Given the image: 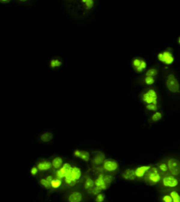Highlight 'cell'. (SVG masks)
Returning <instances> with one entry per match:
<instances>
[{
	"label": "cell",
	"mask_w": 180,
	"mask_h": 202,
	"mask_svg": "<svg viewBox=\"0 0 180 202\" xmlns=\"http://www.w3.org/2000/svg\"><path fill=\"white\" fill-rule=\"evenodd\" d=\"M63 9L73 20L84 21L92 16L98 6L97 0L62 1Z\"/></svg>",
	"instance_id": "obj_1"
},
{
	"label": "cell",
	"mask_w": 180,
	"mask_h": 202,
	"mask_svg": "<svg viewBox=\"0 0 180 202\" xmlns=\"http://www.w3.org/2000/svg\"><path fill=\"white\" fill-rule=\"evenodd\" d=\"M142 101L147 104H154L158 105L159 95L156 90L154 88H148L144 89L140 94Z\"/></svg>",
	"instance_id": "obj_2"
},
{
	"label": "cell",
	"mask_w": 180,
	"mask_h": 202,
	"mask_svg": "<svg viewBox=\"0 0 180 202\" xmlns=\"http://www.w3.org/2000/svg\"><path fill=\"white\" fill-rule=\"evenodd\" d=\"M157 59L165 65H169L173 64L175 61V57L172 48H167L166 50L159 52L157 55Z\"/></svg>",
	"instance_id": "obj_3"
},
{
	"label": "cell",
	"mask_w": 180,
	"mask_h": 202,
	"mask_svg": "<svg viewBox=\"0 0 180 202\" xmlns=\"http://www.w3.org/2000/svg\"><path fill=\"white\" fill-rule=\"evenodd\" d=\"M131 67L135 72L139 74L145 71L147 64L143 57H134L131 60Z\"/></svg>",
	"instance_id": "obj_4"
},
{
	"label": "cell",
	"mask_w": 180,
	"mask_h": 202,
	"mask_svg": "<svg viewBox=\"0 0 180 202\" xmlns=\"http://www.w3.org/2000/svg\"><path fill=\"white\" fill-rule=\"evenodd\" d=\"M166 85L170 92L173 93H180V83L173 74L171 73L167 76Z\"/></svg>",
	"instance_id": "obj_5"
},
{
	"label": "cell",
	"mask_w": 180,
	"mask_h": 202,
	"mask_svg": "<svg viewBox=\"0 0 180 202\" xmlns=\"http://www.w3.org/2000/svg\"><path fill=\"white\" fill-rule=\"evenodd\" d=\"M158 167H152L145 175V179L152 184H156L161 180V176L160 174Z\"/></svg>",
	"instance_id": "obj_6"
},
{
	"label": "cell",
	"mask_w": 180,
	"mask_h": 202,
	"mask_svg": "<svg viewBox=\"0 0 180 202\" xmlns=\"http://www.w3.org/2000/svg\"><path fill=\"white\" fill-rule=\"evenodd\" d=\"M64 64L63 59L60 56H54L50 58L48 62V68L52 71H58L60 70Z\"/></svg>",
	"instance_id": "obj_7"
},
{
	"label": "cell",
	"mask_w": 180,
	"mask_h": 202,
	"mask_svg": "<svg viewBox=\"0 0 180 202\" xmlns=\"http://www.w3.org/2000/svg\"><path fill=\"white\" fill-rule=\"evenodd\" d=\"M168 170L172 176H177L180 174V162L175 158H170L167 162Z\"/></svg>",
	"instance_id": "obj_8"
},
{
	"label": "cell",
	"mask_w": 180,
	"mask_h": 202,
	"mask_svg": "<svg viewBox=\"0 0 180 202\" xmlns=\"http://www.w3.org/2000/svg\"><path fill=\"white\" fill-rule=\"evenodd\" d=\"M162 183L166 187L174 188L177 186L179 182L178 180L174 176H166L163 178Z\"/></svg>",
	"instance_id": "obj_9"
},
{
	"label": "cell",
	"mask_w": 180,
	"mask_h": 202,
	"mask_svg": "<svg viewBox=\"0 0 180 202\" xmlns=\"http://www.w3.org/2000/svg\"><path fill=\"white\" fill-rule=\"evenodd\" d=\"M103 168L106 171L112 172L117 170L118 168V164L115 161L110 160H105L103 164Z\"/></svg>",
	"instance_id": "obj_10"
},
{
	"label": "cell",
	"mask_w": 180,
	"mask_h": 202,
	"mask_svg": "<svg viewBox=\"0 0 180 202\" xmlns=\"http://www.w3.org/2000/svg\"><path fill=\"white\" fill-rule=\"evenodd\" d=\"M151 165H143L139 166L135 169V176L138 178H142L145 176L146 174L151 169Z\"/></svg>",
	"instance_id": "obj_11"
},
{
	"label": "cell",
	"mask_w": 180,
	"mask_h": 202,
	"mask_svg": "<svg viewBox=\"0 0 180 202\" xmlns=\"http://www.w3.org/2000/svg\"><path fill=\"white\" fill-rule=\"evenodd\" d=\"M156 80V77L142 76V77L139 78V80L138 79L136 80L138 81L139 80V83L142 85L146 86H151L155 83Z\"/></svg>",
	"instance_id": "obj_12"
},
{
	"label": "cell",
	"mask_w": 180,
	"mask_h": 202,
	"mask_svg": "<svg viewBox=\"0 0 180 202\" xmlns=\"http://www.w3.org/2000/svg\"><path fill=\"white\" fill-rule=\"evenodd\" d=\"M36 1L35 0H16L14 4L18 6L30 8L36 4Z\"/></svg>",
	"instance_id": "obj_13"
},
{
	"label": "cell",
	"mask_w": 180,
	"mask_h": 202,
	"mask_svg": "<svg viewBox=\"0 0 180 202\" xmlns=\"http://www.w3.org/2000/svg\"><path fill=\"white\" fill-rule=\"evenodd\" d=\"M104 176L103 174H101L98 176V178L95 180L94 181V184L96 186L99 187H100L102 190H106L108 187V185L105 183L104 181L103 178Z\"/></svg>",
	"instance_id": "obj_14"
},
{
	"label": "cell",
	"mask_w": 180,
	"mask_h": 202,
	"mask_svg": "<svg viewBox=\"0 0 180 202\" xmlns=\"http://www.w3.org/2000/svg\"><path fill=\"white\" fill-rule=\"evenodd\" d=\"M122 176L124 179L127 180H134L136 178L135 170L131 169H126L124 173L122 174Z\"/></svg>",
	"instance_id": "obj_15"
},
{
	"label": "cell",
	"mask_w": 180,
	"mask_h": 202,
	"mask_svg": "<svg viewBox=\"0 0 180 202\" xmlns=\"http://www.w3.org/2000/svg\"><path fill=\"white\" fill-rule=\"evenodd\" d=\"M82 195L79 192H74L69 197L68 200L69 202H80L82 200Z\"/></svg>",
	"instance_id": "obj_16"
},
{
	"label": "cell",
	"mask_w": 180,
	"mask_h": 202,
	"mask_svg": "<svg viewBox=\"0 0 180 202\" xmlns=\"http://www.w3.org/2000/svg\"><path fill=\"white\" fill-rule=\"evenodd\" d=\"M158 73H159L158 68L156 67H152L150 68L149 69H148L144 73L143 76L156 77L157 76Z\"/></svg>",
	"instance_id": "obj_17"
},
{
	"label": "cell",
	"mask_w": 180,
	"mask_h": 202,
	"mask_svg": "<svg viewBox=\"0 0 180 202\" xmlns=\"http://www.w3.org/2000/svg\"><path fill=\"white\" fill-rule=\"evenodd\" d=\"M52 166V163H51L50 162L43 161L41 162H39L37 165V167L39 170L45 171V170H49L51 167Z\"/></svg>",
	"instance_id": "obj_18"
},
{
	"label": "cell",
	"mask_w": 180,
	"mask_h": 202,
	"mask_svg": "<svg viewBox=\"0 0 180 202\" xmlns=\"http://www.w3.org/2000/svg\"><path fill=\"white\" fill-rule=\"evenodd\" d=\"M105 161V155L102 153H99L94 157L93 162L96 165H100Z\"/></svg>",
	"instance_id": "obj_19"
},
{
	"label": "cell",
	"mask_w": 180,
	"mask_h": 202,
	"mask_svg": "<svg viewBox=\"0 0 180 202\" xmlns=\"http://www.w3.org/2000/svg\"><path fill=\"white\" fill-rule=\"evenodd\" d=\"M71 174H72V176L73 177L74 179L76 181H77V180H78L81 176V172L78 167L75 166L72 167Z\"/></svg>",
	"instance_id": "obj_20"
},
{
	"label": "cell",
	"mask_w": 180,
	"mask_h": 202,
	"mask_svg": "<svg viewBox=\"0 0 180 202\" xmlns=\"http://www.w3.org/2000/svg\"><path fill=\"white\" fill-rule=\"evenodd\" d=\"M62 163H63V160L62 158L59 157H57L52 161V165L55 169H60L62 165Z\"/></svg>",
	"instance_id": "obj_21"
},
{
	"label": "cell",
	"mask_w": 180,
	"mask_h": 202,
	"mask_svg": "<svg viewBox=\"0 0 180 202\" xmlns=\"http://www.w3.org/2000/svg\"><path fill=\"white\" fill-rule=\"evenodd\" d=\"M60 169L62 172L64 173V174L65 175V176H66L67 174H69L72 171V167L69 164L66 163L63 165L62 167L60 168Z\"/></svg>",
	"instance_id": "obj_22"
},
{
	"label": "cell",
	"mask_w": 180,
	"mask_h": 202,
	"mask_svg": "<svg viewBox=\"0 0 180 202\" xmlns=\"http://www.w3.org/2000/svg\"><path fill=\"white\" fill-rule=\"evenodd\" d=\"M52 138H53V134L49 132H45L41 136V139L43 142H48L51 141Z\"/></svg>",
	"instance_id": "obj_23"
},
{
	"label": "cell",
	"mask_w": 180,
	"mask_h": 202,
	"mask_svg": "<svg viewBox=\"0 0 180 202\" xmlns=\"http://www.w3.org/2000/svg\"><path fill=\"white\" fill-rule=\"evenodd\" d=\"M162 118H163V114L160 111H156L152 114L151 119L153 122H157L162 119Z\"/></svg>",
	"instance_id": "obj_24"
},
{
	"label": "cell",
	"mask_w": 180,
	"mask_h": 202,
	"mask_svg": "<svg viewBox=\"0 0 180 202\" xmlns=\"http://www.w3.org/2000/svg\"><path fill=\"white\" fill-rule=\"evenodd\" d=\"M94 182L90 178H87L85 182V188L87 190H90L93 188L94 185Z\"/></svg>",
	"instance_id": "obj_25"
},
{
	"label": "cell",
	"mask_w": 180,
	"mask_h": 202,
	"mask_svg": "<svg viewBox=\"0 0 180 202\" xmlns=\"http://www.w3.org/2000/svg\"><path fill=\"white\" fill-rule=\"evenodd\" d=\"M62 181L61 179L56 178L53 179L52 182V187L53 188H57L62 185Z\"/></svg>",
	"instance_id": "obj_26"
},
{
	"label": "cell",
	"mask_w": 180,
	"mask_h": 202,
	"mask_svg": "<svg viewBox=\"0 0 180 202\" xmlns=\"http://www.w3.org/2000/svg\"><path fill=\"white\" fill-rule=\"evenodd\" d=\"M170 195L172 197L173 202H180V195L175 191H172L170 193Z\"/></svg>",
	"instance_id": "obj_27"
},
{
	"label": "cell",
	"mask_w": 180,
	"mask_h": 202,
	"mask_svg": "<svg viewBox=\"0 0 180 202\" xmlns=\"http://www.w3.org/2000/svg\"><path fill=\"white\" fill-rule=\"evenodd\" d=\"M145 108L147 110H148V111H150L156 112V111H157V110L159 109V107H158V105H156L154 104H149L146 105Z\"/></svg>",
	"instance_id": "obj_28"
},
{
	"label": "cell",
	"mask_w": 180,
	"mask_h": 202,
	"mask_svg": "<svg viewBox=\"0 0 180 202\" xmlns=\"http://www.w3.org/2000/svg\"><path fill=\"white\" fill-rule=\"evenodd\" d=\"M82 160L87 162L89 160V153L87 151H81L80 157Z\"/></svg>",
	"instance_id": "obj_29"
},
{
	"label": "cell",
	"mask_w": 180,
	"mask_h": 202,
	"mask_svg": "<svg viewBox=\"0 0 180 202\" xmlns=\"http://www.w3.org/2000/svg\"><path fill=\"white\" fill-rule=\"evenodd\" d=\"M158 169L160 171L163 172V173H166L168 170V167L167 164L165 162H162L158 166Z\"/></svg>",
	"instance_id": "obj_30"
},
{
	"label": "cell",
	"mask_w": 180,
	"mask_h": 202,
	"mask_svg": "<svg viewBox=\"0 0 180 202\" xmlns=\"http://www.w3.org/2000/svg\"><path fill=\"white\" fill-rule=\"evenodd\" d=\"M114 177L111 176V175H105L104 176V178H103V179H104V181L105 182V183L109 186L111 182L113 181L114 180Z\"/></svg>",
	"instance_id": "obj_31"
},
{
	"label": "cell",
	"mask_w": 180,
	"mask_h": 202,
	"mask_svg": "<svg viewBox=\"0 0 180 202\" xmlns=\"http://www.w3.org/2000/svg\"><path fill=\"white\" fill-rule=\"evenodd\" d=\"M40 182H41V185H43L46 188H50L52 187L51 183H50V182L47 181L46 179H41Z\"/></svg>",
	"instance_id": "obj_32"
},
{
	"label": "cell",
	"mask_w": 180,
	"mask_h": 202,
	"mask_svg": "<svg viewBox=\"0 0 180 202\" xmlns=\"http://www.w3.org/2000/svg\"><path fill=\"white\" fill-rule=\"evenodd\" d=\"M90 190H91L92 193L94 195H97L99 194H100L101 192L102 191V190L100 187L97 186L94 187H93L92 189H90Z\"/></svg>",
	"instance_id": "obj_33"
},
{
	"label": "cell",
	"mask_w": 180,
	"mask_h": 202,
	"mask_svg": "<svg viewBox=\"0 0 180 202\" xmlns=\"http://www.w3.org/2000/svg\"><path fill=\"white\" fill-rule=\"evenodd\" d=\"M56 178H59V179H61V180H62L63 178H65V176H65V175L64 174V173L62 172L60 169H59L56 171Z\"/></svg>",
	"instance_id": "obj_34"
},
{
	"label": "cell",
	"mask_w": 180,
	"mask_h": 202,
	"mask_svg": "<svg viewBox=\"0 0 180 202\" xmlns=\"http://www.w3.org/2000/svg\"><path fill=\"white\" fill-rule=\"evenodd\" d=\"M105 197L103 194L100 193L97 195L96 199V201L97 202H103V200H105Z\"/></svg>",
	"instance_id": "obj_35"
},
{
	"label": "cell",
	"mask_w": 180,
	"mask_h": 202,
	"mask_svg": "<svg viewBox=\"0 0 180 202\" xmlns=\"http://www.w3.org/2000/svg\"><path fill=\"white\" fill-rule=\"evenodd\" d=\"M162 199L164 202H173L172 197L170 195H165L163 197Z\"/></svg>",
	"instance_id": "obj_36"
},
{
	"label": "cell",
	"mask_w": 180,
	"mask_h": 202,
	"mask_svg": "<svg viewBox=\"0 0 180 202\" xmlns=\"http://www.w3.org/2000/svg\"><path fill=\"white\" fill-rule=\"evenodd\" d=\"M12 1L11 0H1L0 1V4L2 5H8L10 4Z\"/></svg>",
	"instance_id": "obj_37"
},
{
	"label": "cell",
	"mask_w": 180,
	"mask_h": 202,
	"mask_svg": "<svg viewBox=\"0 0 180 202\" xmlns=\"http://www.w3.org/2000/svg\"><path fill=\"white\" fill-rule=\"evenodd\" d=\"M38 171V167H33L31 169V174L33 175V176H35V175H36V174H37Z\"/></svg>",
	"instance_id": "obj_38"
},
{
	"label": "cell",
	"mask_w": 180,
	"mask_h": 202,
	"mask_svg": "<svg viewBox=\"0 0 180 202\" xmlns=\"http://www.w3.org/2000/svg\"><path fill=\"white\" fill-rule=\"evenodd\" d=\"M80 153H81V151L80 150H76L74 152V155H75L76 157H80Z\"/></svg>",
	"instance_id": "obj_39"
},
{
	"label": "cell",
	"mask_w": 180,
	"mask_h": 202,
	"mask_svg": "<svg viewBox=\"0 0 180 202\" xmlns=\"http://www.w3.org/2000/svg\"><path fill=\"white\" fill-rule=\"evenodd\" d=\"M46 179L47 181L48 182H50V183H52V182L53 179V178H52V176H47Z\"/></svg>",
	"instance_id": "obj_40"
},
{
	"label": "cell",
	"mask_w": 180,
	"mask_h": 202,
	"mask_svg": "<svg viewBox=\"0 0 180 202\" xmlns=\"http://www.w3.org/2000/svg\"><path fill=\"white\" fill-rule=\"evenodd\" d=\"M177 42L178 43V44L180 46V36L178 38V39H177Z\"/></svg>",
	"instance_id": "obj_41"
}]
</instances>
